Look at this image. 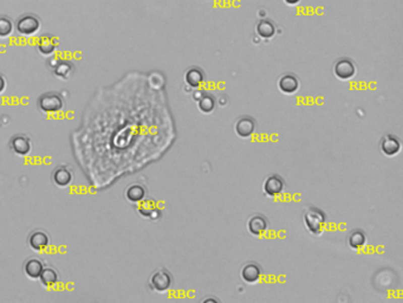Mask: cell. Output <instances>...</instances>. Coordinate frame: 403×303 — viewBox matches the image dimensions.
I'll list each match as a JSON object with an SVG mask.
<instances>
[{"label":"cell","instance_id":"d4e9b609","mask_svg":"<svg viewBox=\"0 0 403 303\" xmlns=\"http://www.w3.org/2000/svg\"><path fill=\"white\" fill-rule=\"evenodd\" d=\"M140 215L144 217V218H150V219H158L156 216V213H160V211L155 208L153 201H144L142 205L139 208Z\"/></svg>","mask_w":403,"mask_h":303},{"label":"cell","instance_id":"e0dca14e","mask_svg":"<svg viewBox=\"0 0 403 303\" xmlns=\"http://www.w3.org/2000/svg\"><path fill=\"white\" fill-rule=\"evenodd\" d=\"M348 246L351 250H360L362 247H364L368 243V236L367 233L361 229H355L353 231H350L349 235L347 237Z\"/></svg>","mask_w":403,"mask_h":303},{"label":"cell","instance_id":"7402d4cb","mask_svg":"<svg viewBox=\"0 0 403 303\" xmlns=\"http://www.w3.org/2000/svg\"><path fill=\"white\" fill-rule=\"evenodd\" d=\"M196 103H198V109L200 113L211 114L216 107V97L214 95L206 92V94L200 98V101Z\"/></svg>","mask_w":403,"mask_h":303},{"label":"cell","instance_id":"9a60e30c","mask_svg":"<svg viewBox=\"0 0 403 303\" xmlns=\"http://www.w3.org/2000/svg\"><path fill=\"white\" fill-rule=\"evenodd\" d=\"M72 180H74V174H72V171L68 166H60L53 171L52 181L58 187H68Z\"/></svg>","mask_w":403,"mask_h":303},{"label":"cell","instance_id":"4fadbf2b","mask_svg":"<svg viewBox=\"0 0 403 303\" xmlns=\"http://www.w3.org/2000/svg\"><path fill=\"white\" fill-rule=\"evenodd\" d=\"M29 245L34 251H43L50 245V236L43 230H36L29 236Z\"/></svg>","mask_w":403,"mask_h":303},{"label":"cell","instance_id":"ac0fdd59","mask_svg":"<svg viewBox=\"0 0 403 303\" xmlns=\"http://www.w3.org/2000/svg\"><path fill=\"white\" fill-rule=\"evenodd\" d=\"M44 269V263L39 258H29L24 264V273L30 280H38Z\"/></svg>","mask_w":403,"mask_h":303},{"label":"cell","instance_id":"2e32d148","mask_svg":"<svg viewBox=\"0 0 403 303\" xmlns=\"http://www.w3.org/2000/svg\"><path fill=\"white\" fill-rule=\"evenodd\" d=\"M58 47V39L54 36L51 34H44L43 37H40L39 43H38V51L43 55V56L50 57L56 53Z\"/></svg>","mask_w":403,"mask_h":303},{"label":"cell","instance_id":"d6986e66","mask_svg":"<svg viewBox=\"0 0 403 303\" xmlns=\"http://www.w3.org/2000/svg\"><path fill=\"white\" fill-rule=\"evenodd\" d=\"M125 194H126V198L128 201L140 203V201H143L144 198H146L147 189L143 185L135 182V184L129 185L128 187H127Z\"/></svg>","mask_w":403,"mask_h":303},{"label":"cell","instance_id":"4316f807","mask_svg":"<svg viewBox=\"0 0 403 303\" xmlns=\"http://www.w3.org/2000/svg\"><path fill=\"white\" fill-rule=\"evenodd\" d=\"M227 103H228V98H227L226 95H221L219 98H216V105H219L221 108L226 107Z\"/></svg>","mask_w":403,"mask_h":303},{"label":"cell","instance_id":"52a82bcc","mask_svg":"<svg viewBox=\"0 0 403 303\" xmlns=\"http://www.w3.org/2000/svg\"><path fill=\"white\" fill-rule=\"evenodd\" d=\"M257 129V121L252 116L244 115L240 116L234 122V133L238 137L243 140L251 139Z\"/></svg>","mask_w":403,"mask_h":303},{"label":"cell","instance_id":"9c48e42d","mask_svg":"<svg viewBox=\"0 0 403 303\" xmlns=\"http://www.w3.org/2000/svg\"><path fill=\"white\" fill-rule=\"evenodd\" d=\"M247 231L253 237H261L268 229V220L261 213H254L250 216L246 223Z\"/></svg>","mask_w":403,"mask_h":303},{"label":"cell","instance_id":"5b68a950","mask_svg":"<svg viewBox=\"0 0 403 303\" xmlns=\"http://www.w3.org/2000/svg\"><path fill=\"white\" fill-rule=\"evenodd\" d=\"M332 71L335 77L338 78V80L349 81L353 80L355 76H356L357 68L356 64L350 58L342 57L335 62V64L332 67Z\"/></svg>","mask_w":403,"mask_h":303},{"label":"cell","instance_id":"f546056e","mask_svg":"<svg viewBox=\"0 0 403 303\" xmlns=\"http://www.w3.org/2000/svg\"><path fill=\"white\" fill-rule=\"evenodd\" d=\"M208 301H212V302H219L218 298L215 297H208V298H204L201 302H208Z\"/></svg>","mask_w":403,"mask_h":303},{"label":"cell","instance_id":"277c9868","mask_svg":"<svg viewBox=\"0 0 403 303\" xmlns=\"http://www.w3.org/2000/svg\"><path fill=\"white\" fill-rule=\"evenodd\" d=\"M261 189H263V193L266 195L267 198L272 199L279 197L285 189L284 178L275 173L268 174L267 177L264 179L263 185H261Z\"/></svg>","mask_w":403,"mask_h":303},{"label":"cell","instance_id":"5bb4252c","mask_svg":"<svg viewBox=\"0 0 403 303\" xmlns=\"http://www.w3.org/2000/svg\"><path fill=\"white\" fill-rule=\"evenodd\" d=\"M205 71L199 67H191L185 72V82L192 89L200 88L205 82Z\"/></svg>","mask_w":403,"mask_h":303},{"label":"cell","instance_id":"f1b7e54d","mask_svg":"<svg viewBox=\"0 0 403 303\" xmlns=\"http://www.w3.org/2000/svg\"><path fill=\"white\" fill-rule=\"evenodd\" d=\"M301 2L302 0H284L285 4L289 6H296V5H298Z\"/></svg>","mask_w":403,"mask_h":303},{"label":"cell","instance_id":"cb8c5ba5","mask_svg":"<svg viewBox=\"0 0 403 303\" xmlns=\"http://www.w3.org/2000/svg\"><path fill=\"white\" fill-rule=\"evenodd\" d=\"M15 31V24L8 16H0V39L9 38Z\"/></svg>","mask_w":403,"mask_h":303},{"label":"cell","instance_id":"8fae6325","mask_svg":"<svg viewBox=\"0 0 403 303\" xmlns=\"http://www.w3.org/2000/svg\"><path fill=\"white\" fill-rule=\"evenodd\" d=\"M10 148L17 156L26 157L32 150V142L25 134H16L10 140Z\"/></svg>","mask_w":403,"mask_h":303},{"label":"cell","instance_id":"8992f818","mask_svg":"<svg viewBox=\"0 0 403 303\" xmlns=\"http://www.w3.org/2000/svg\"><path fill=\"white\" fill-rule=\"evenodd\" d=\"M38 107L45 114H53L58 113L63 109L64 99L57 92H49V94H43L38 98Z\"/></svg>","mask_w":403,"mask_h":303},{"label":"cell","instance_id":"ffe728a7","mask_svg":"<svg viewBox=\"0 0 403 303\" xmlns=\"http://www.w3.org/2000/svg\"><path fill=\"white\" fill-rule=\"evenodd\" d=\"M256 32L261 39H272L275 34V25L270 19H260L256 25Z\"/></svg>","mask_w":403,"mask_h":303},{"label":"cell","instance_id":"3957f363","mask_svg":"<svg viewBox=\"0 0 403 303\" xmlns=\"http://www.w3.org/2000/svg\"><path fill=\"white\" fill-rule=\"evenodd\" d=\"M173 285V276L164 268L155 270L149 277V287L153 291L157 294H164Z\"/></svg>","mask_w":403,"mask_h":303},{"label":"cell","instance_id":"44dd1931","mask_svg":"<svg viewBox=\"0 0 403 303\" xmlns=\"http://www.w3.org/2000/svg\"><path fill=\"white\" fill-rule=\"evenodd\" d=\"M38 280L40 281V283H42L44 287L47 288L53 287V285L57 284L58 281H60V275H58L57 270L53 269V268L44 267L42 274H40Z\"/></svg>","mask_w":403,"mask_h":303},{"label":"cell","instance_id":"ba28073f","mask_svg":"<svg viewBox=\"0 0 403 303\" xmlns=\"http://www.w3.org/2000/svg\"><path fill=\"white\" fill-rule=\"evenodd\" d=\"M402 149L401 140L394 134H387L380 140V150L384 157L394 158Z\"/></svg>","mask_w":403,"mask_h":303},{"label":"cell","instance_id":"7a4b0ae2","mask_svg":"<svg viewBox=\"0 0 403 303\" xmlns=\"http://www.w3.org/2000/svg\"><path fill=\"white\" fill-rule=\"evenodd\" d=\"M42 22L40 18L33 13H25L20 16L16 22V30L20 36L32 37L39 32Z\"/></svg>","mask_w":403,"mask_h":303},{"label":"cell","instance_id":"603a6c76","mask_svg":"<svg viewBox=\"0 0 403 303\" xmlns=\"http://www.w3.org/2000/svg\"><path fill=\"white\" fill-rule=\"evenodd\" d=\"M74 71V65L68 61H61L56 65H53V72L57 77L68 80Z\"/></svg>","mask_w":403,"mask_h":303},{"label":"cell","instance_id":"83f0119b","mask_svg":"<svg viewBox=\"0 0 403 303\" xmlns=\"http://www.w3.org/2000/svg\"><path fill=\"white\" fill-rule=\"evenodd\" d=\"M6 87H8V82H6L4 75L0 74V95L5 91Z\"/></svg>","mask_w":403,"mask_h":303},{"label":"cell","instance_id":"7c38bea8","mask_svg":"<svg viewBox=\"0 0 403 303\" xmlns=\"http://www.w3.org/2000/svg\"><path fill=\"white\" fill-rule=\"evenodd\" d=\"M278 89L279 91L283 92L284 95H294L301 88V82L297 78V76L291 72L281 75L278 80Z\"/></svg>","mask_w":403,"mask_h":303},{"label":"cell","instance_id":"30bf717a","mask_svg":"<svg viewBox=\"0 0 403 303\" xmlns=\"http://www.w3.org/2000/svg\"><path fill=\"white\" fill-rule=\"evenodd\" d=\"M261 275H263V270L256 262H247L240 269V278L250 285L257 284L260 281Z\"/></svg>","mask_w":403,"mask_h":303},{"label":"cell","instance_id":"484cf974","mask_svg":"<svg viewBox=\"0 0 403 303\" xmlns=\"http://www.w3.org/2000/svg\"><path fill=\"white\" fill-rule=\"evenodd\" d=\"M205 94H206V91H205V90H201V89L196 88L195 90L192 92V99H193V101H194L195 103H196V102H199V101H200V98H201L202 96H204Z\"/></svg>","mask_w":403,"mask_h":303},{"label":"cell","instance_id":"6da1fadb","mask_svg":"<svg viewBox=\"0 0 403 303\" xmlns=\"http://www.w3.org/2000/svg\"><path fill=\"white\" fill-rule=\"evenodd\" d=\"M303 224L306 231L315 237H320L326 229V215L323 210L309 206L303 211Z\"/></svg>","mask_w":403,"mask_h":303}]
</instances>
